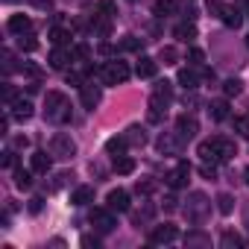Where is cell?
<instances>
[{
    "instance_id": "f5cc1de1",
    "label": "cell",
    "mask_w": 249,
    "mask_h": 249,
    "mask_svg": "<svg viewBox=\"0 0 249 249\" xmlns=\"http://www.w3.org/2000/svg\"><path fill=\"white\" fill-rule=\"evenodd\" d=\"M246 47H249V36H246Z\"/></svg>"
},
{
    "instance_id": "f546056e",
    "label": "cell",
    "mask_w": 249,
    "mask_h": 249,
    "mask_svg": "<svg viewBox=\"0 0 249 249\" xmlns=\"http://www.w3.org/2000/svg\"><path fill=\"white\" fill-rule=\"evenodd\" d=\"M196 153L202 156V161H214V164H217V153H214V144H211V141H202Z\"/></svg>"
},
{
    "instance_id": "7dc6e473",
    "label": "cell",
    "mask_w": 249,
    "mask_h": 249,
    "mask_svg": "<svg viewBox=\"0 0 249 249\" xmlns=\"http://www.w3.org/2000/svg\"><path fill=\"white\" fill-rule=\"evenodd\" d=\"M3 167H9V170H15V167H18V161H15V153H12V150L3 156Z\"/></svg>"
},
{
    "instance_id": "30bf717a",
    "label": "cell",
    "mask_w": 249,
    "mask_h": 249,
    "mask_svg": "<svg viewBox=\"0 0 249 249\" xmlns=\"http://www.w3.org/2000/svg\"><path fill=\"white\" fill-rule=\"evenodd\" d=\"M188 176H191V164H188V161H179V164H176V170H170L164 179H167V185H170V188H182V185L188 182Z\"/></svg>"
},
{
    "instance_id": "6da1fadb",
    "label": "cell",
    "mask_w": 249,
    "mask_h": 249,
    "mask_svg": "<svg viewBox=\"0 0 249 249\" xmlns=\"http://www.w3.org/2000/svg\"><path fill=\"white\" fill-rule=\"evenodd\" d=\"M44 117H47V120H56V123H68V120H71L68 100H65L62 91H47V100H44Z\"/></svg>"
},
{
    "instance_id": "9a60e30c",
    "label": "cell",
    "mask_w": 249,
    "mask_h": 249,
    "mask_svg": "<svg viewBox=\"0 0 249 249\" xmlns=\"http://www.w3.org/2000/svg\"><path fill=\"white\" fill-rule=\"evenodd\" d=\"M30 167H33V173H47L50 170V156L44 150H36L30 156Z\"/></svg>"
},
{
    "instance_id": "2e32d148",
    "label": "cell",
    "mask_w": 249,
    "mask_h": 249,
    "mask_svg": "<svg viewBox=\"0 0 249 249\" xmlns=\"http://www.w3.org/2000/svg\"><path fill=\"white\" fill-rule=\"evenodd\" d=\"M88 202H94V188L91 185H79L71 194V205H88Z\"/></svg>"
},
{
    "instance_id": "e0dca14e",
    "label": "cell",
    "mask_w": 249,
    "mask_h": 249,
    "mask_svg": "<svg viewBox=\"0 0 249 249\" xmlns=\"http://www.w3.org/2000/svg\"><path fill=\"white\" fill-rule=\"evenodd\" d=\"M30 30H33V21H30L27 15H12V18H9V33L24 36V33H30Z\"/></svg>"
},
{
    "instance_id": "ba28073f",
    "label": "cell",
    "mask_w": 249,
    "mask_h": 249,
    "mask_svg": "<svg viewBox=\"0 0 249 249\" xmlns=\"http://www.w3.org/2000/svg\"><path fill=\"white\" fill-rule=\"evenodd\" d=\"M196 132H199L196 117L194 114H179V120H176V135L179 138H194Z\"/></svg>"
},
{
    "instance_id": "e575fe53",
    "label": "cell",
    "mask_w": 249,
    "mask_h": 249,
    "mask_svg": "<svg viewBox=\"0 0 249 249\" xmlns=\"http://www.w3.org/2000/svg\"><path fill=\"white\" fill-rule=\"evenodd\" d=\"M176 59H179L176 47H161V62L164 65H176Z\"/></svg>"
},
{
    "instance_id": "8992f818",
    "label": "cell",
    "mask_w": 249,
    "mask_h": 249,
    "mask_svg": "<svg viewBox=\"0 0 249 249\" xmlns=\"http://www.w3.org/2000/svg\"><path fill=\"white\" fill-rule=\"evenodd\" d=\"M79 100H82V106H85V108H97V106H100V100H103V91H100V85H94V82H85V85L79 88Z\"/></svg>"
},
{
    "instance_id": "816d5d0a",
    "label": "cell",
    "mask_w": 249,
    "mask_h": 249,
    "mask_svg": "<svg viewBox=\"0 0 249 249\" xmlns=\"http://www.w3.org/2000/svg\"><path fill=\"white\" fill-rule=\"evenodd\" d=\"M246 185H249V167H246Z\"/></svg>"
},
{
    "instance_id": "7a4b0ae2",
    "label": "cell",
    "mask_w": 249,
    "mask_h": 249,
    "mask_svg": "<svg viewBox=\"0 0 249 249\" xmlns=\"http://www.w3.org/2000/svg\"><path fill=\"white\" fill-rule=\"evenodd\" d=\"M208 211H211V199H208L202 191L188 194V202H185V217H188L191 223H202V220L208 217Z\"/></svg>"
},
{
    "instance_id": "1f68e13d",
    "label": "cell",
    "mask_w": 249,
    "mask_h": 249,
    "mask_svg": "<svg viewBox=\"0 0 249 249\" xmlns=\"http://www.w3.org/2000/svg\"><path fill=\"white\" fill-rule=\"evenodd\" d=\"M223 91H226V97H237V94L243 91V82H240V79H226Z\"/></svg>"
},
{
    "instance_id": "4316f807",
    "label": "cell",
    "mask_w": 249,
    "mask_h": 249,
    "mask_svg": "<svg viewBox=\"0 0 249 249\" xmlns=\"http://www.w3.org/2000/svg\"><path fill=\"white\" fill-rule=\"evenodd\" d=\"M179 85H185L188 91H194V88L199 85V76H196L194 71H179Z\"/></svg>"
},
{
    "instance_id": "52a82bcc",
    "label": "cell",
    "mask_w": 249,
    "mask_h": 249,
    "mask_svg": "<svg viewBox=\"0 0 249 249\" xmlns=\"http://www.w3.org/2000/svg\"><path fill=\"white\" fill-rule=\"evenodd\" d=\"M176 237H179L176 226L164 223V226H156V229H153V234H150V243H156V246H164V243H173Z\"/></svg>"
},
{
    "instance_id": "7c38bea8",
    "label": "cell",
    "mask_w": 249,
    "mask_h": 249,
    "mask_svg": "<svg viewBox=\"0 0 249 249\" xmlns=\"http://www.w3.org/2000/svg\"><path fill=\"white\" fill-rule=\"evenodd\" d=\"M156 71H159V62H156V59H150V56H141V62L135 65V73H138L141 79H153V76H156Z\"/></svg>"
},
{
    "instance_id": "f1b7e54d",
    "label": "cell",
    "mask_w": 249,
    "mask_h": 249,
    "mask_svg": "<svg viewBox=\"0 0 249 249\" xmlns=\"http://www.w3.org/2000/svg\"><path fill=\"white\" fill-rule=\"evenodd\" d=\"M50 41H53L56 47H65V44H71V33L62 30V27H56V30L50 33Z\"/></svg>"
},
{
    "instance_id": "74e56055",
    "label": "cell",
    "mask_w": 249,
    "mask_h": 249,
    "mask_svg": "<svg viewBox=\"0 0 249 249\" xmlns=\"http://www.w3.org/2000/svg\"><path fill=\"white\" fill-rule=\"evenodd\" d=\"M21 71H24L27 76H33V79H38V76H41V68H38V65H33V62H24V65H21Z\"/></svg>"
},
{
    "instance_id": "ac0fdd59",
    "label": "cell",
    "mask_w": 249,
    "mask_h": 249,
    "mask_svg": "<svg viewBox=\"0 0 249 249\" xmlns=\"http://www.w3.org/2000/svg\"><path fill=\"white\" fill-rule=\"evenodd\" d=\"M71 56H73V53H68L65 47H56V50L50 53V68H53V71H65L68 62H71Z\"/></svg>"
},
{
    "instance_id": "d590c367",
    "label": "cell",
    "mask_w": 249,
    "mask_h": 249,
    "mask_svg": "<svg viewBox=\"0 0 249 249\" xmlns=\"http://www.w3.org/2000/svg\"><path fill=\"white\" fill-rule=\"evenodd\" d=\"M234 129H237V135L249 138V117H237V120H234Z\"/></svg>"
},
{
    "instance_id": "681fc988",
    "label": "cell",
    "mask_w": 249,
    "mask_h": 249,
    "mask_svg": "<svg viewBox=\"0 0 249 249\" xmlns=\"http://www.w3.org/2000/svg\"><path fill=\"white\" fill-rule=\"evenodd\" d=\"M176 208H179V205H176V196H167V199H164V211H176Z\"/></svg>"
},
{
    "instance_id": "b9f144b4",
    "label": "cell",
    "mask_w": 249,
    "mask_h": 249,
    "mask_svg": "<svg viewBox=\"0 0 249 249\" xmlns=\"http://www.w3.org/2000/svg\"><path fill=\"white\" fill-rule=\"evenodd\" d=\"M12 147H15V150H27V147H30V138H27V135H18V138H12Z\"/></svg>"
},
{
    "instance_id": "7bdbcfd3",
    "label": "cell",
    "mask_w": 249,
    "mask_h": 249,
    "mask_svg": "<svg viewBox=\"0 0 249 249\" xmlns=\"http://www.w3.org/2000/svg\"><path fill=\"white\" fill-rule=\"evenodd\" d=\"M199 173H202V176H205V179H214V176H217V170H214V161H211V164H208V161H205V164H202V167H199Z\"/></svg>"
},
{
    "instance_id": "f6af8a7d",
    "label": "cell",
    "mask_w": 249,
    "mask_h": 249,
    "mask_svg": "<svg viewBox=\"0 0 249 249\" xmlns=\"http://www.w3.org/2000/svg\"><path fill=\"white\" fill-rule=\"evenodd\" d=\"M41 208H44V199H41V196H33V199H30V214H38Z\"/></svg>"
},
{
    "instance_id": "8d00e7d4",
    "label": "cell",
    "mask_w": 249,
    "mask_h": 249,
    "mask_svg": "<svg viewBox=\"0 0 249 249\" xmlns=\"http://www.w3.org/2000/svg\"><path fill=\"white\" fill-rule=\"evenodd\" d=\"M21 50H27V53H33V50H38V41H36L33 36H21Z\"/></svg>"
},
{
    "instance_id": "60d3db41",
    "label": "cell",
    "mask_w": 249,
    "mask_h": 249,
    "mask_svg": "<svg viewBox=\"0 0 249 249\" xmlns=\"http://www.w3.org/2000/svg\"><path fill=\"white\" fill-rule=\"evenodd\" d=\"M188 59H191L194 65H202V59H205V56H202V50H196V47H191V50H188Z\"/></svg>"
},
{
    "instance_id": "bcb514c9",
    "label": "cell",
    "mask_w": 249,
    "mask_h": 249,
    "mask_svg": "<svg viewBox=\"0 0 249 249\" xmlns=\"http://www.w3.org/2000/svg\"><path fill=\"white\" fill-rule=\"evenodd\" d=\"M73 56H76V59H88V56H91V50H88L85 44H76V47H73Z\"/></svg>"
},
{
    "instance_id": "4fadbf2b",
    "label": "cell",
    "mask_w": 249,
    "mask_h": 249,
    "mask_svg": "<svg viewBox=\"0 0 249 249\" xmlns=\"http://www.w3.org/2000/svg\"><path fill=\"white\" fill-rule=\"evenodd\" d=\"M12 117H18V120H30V117H33V103L24 100V97H15V100H12Z\"/></svg>"
},
{
    "instance_id": "ee69618b",
    "label": "cell",
    "mask_w": 249,
    "mask_h": 249,
    "mask_svg": "<svg viewBox=\"0 0 249 249\" xmlns=\"http://www.w3.org/2000/svg\"><path fill=\"white\" fill-rule=\"evenodd\" d=\"M135 191L147 196V194H153V191H156V185H153V182H138V185H135Z\"/></svg>"
},
{
    "instance_id": "d4e9b609",
    "label": "cell",
    "mask_w": 249,
    "mask_h": 249,
    "mask_svg": "<svg viewBox=\"0 0 249 249\" xmlns=\"http://www.w3.org/2000/svg\"><path fill=\"white\" fill-rule=\"evenodd\" d=\"M185 246H188V249H191V246H211V237L202 234V231H191V234L185 237Z\"/></svg>"
},
{
    "instance_id": "83f0119b",
    "label": "cell",
    "mask_w": 249,
    "mask_h": 249,
    "mask_svg": "<svg viewBox=\"0 0 249 249\" xmlns=\"http://www.w3.org/2000/svg\"><path fill=\"white\" fill-rule=\"evenodd\" d=\"M173 9H176V3H173V0H159V3L153 6V15H156V18H167Z\"/></svg>"
},
{
    "instance_id": "cb8c5ba5",
    "label": "cell",
    "mask_w": 249,
    "mask_h": 249,
    "mask_svg": "<svg viewBox=\"0 0 249 249\" xmlns=\"http://www.w3.org/2000/svg\"><path fill=\"white\" fill-rule=\"evenodd\" d=\"M15 188H21V191H27L30 185H33V173L30 170H24V167H15Z\"/></svg>"
},
{
    "instance_id": "9c48e42d",
    "label": "cell",
    "mask_w": 249,
    "mask_h": 249,
    "mask_svg": "<svg viewBox=\"0 0 249 249\" xmlns=\"http://www.w3.org/2000/svg\"><path fill=\"white\" fill-rule=\"evenodd\" d=\"M211 144H214L217 161H229V159H234V156H237V147H234V141H229V138H214Z\"/></svg>"
},
{
    "instance_id": "5b68a950",
    "label": "cell",
    "mask_w": 249,
    "mask_h": 249,
    "mask_svg": "<svg viewBox=\"0 0 249 249\" xmlns=\"http://www.w3.org/2000/svg\"><path fill=\"white\" fill-rule=\"evenodd\" d=\"M91 226L97 229V231H111L114 226H117V220H114V211L111 208H94L91 211Z\"/></svg>"
},
{
    "instance_id": "d6986e66",
    "label": "cell",
    "mask_w": 249,
    "mask_h": 249,
    "mask_svg": "<svg viewBox=\"0 0 249 249\" xmlns=\"http://www.w3.org/2000/svg\"><path fill=\"white\" fill-rule=\"evenodd\" d=\"M220 18H223V24H226V27H234V30L243 24V18H240V9H234V6H223Z\"/></svg>"
},
{
    "instance_id": "836d02e7",
    "label": "cell",
    "mask_w": 249,
    "mask_h": 249,
    "mask_svg": "<svg viewBox=\"0 0 249 249\" xmlns=\"http://www.w3.org/2000/svg\"><path fill=\"white\" fill-rule=\"evenodd\" d=\"M97 12H100V15H106V18H111V15L117 12V6L111 3V0H100V3H97Z\"/></svg>"
},
{
    "instance_id": "c3c4849f",
    "label": "cell",
    "mask_w": 249,
    "mask_h": 249,
    "mask_svg": "<svg viewBox=\"0 0 249 249\" xmlns=\"http://www.w3.org/2000/svg\"><path fill=\"white\" fill-rule=\"evenodd\" d=\"M3 100H6V103H12V100H15V88H12L9 82H3Z\"/></svg>"
},
{
    "instance_id": "44dd1931",
    "label": "cell",
    "mask_w": 249,
    "mask_h": 249,
    "mask_svg": "<svg viewBox=\"0 0 249 249\" xmlns=\"http://www.w3.org/2000/svg\"><path fill=\"white\" fill-rule=\"evenodd\" d=\"M126 141H129L132 147H144V144H147V132H144L141 126H129V129H126Z\"/></svg>"
},
{
    "instance_id": "ab89813d",
    "label": "cell",
    "mask_w": 249,
    "mask_h": 249,
    "mask_svg": "<svg viewBox=\"0 0 249 249\" xmlns=\"http://www.w3.org/2000/svg\"><path fill=\"white\" fill-rule=\"evenodd\" d=\"M141 47V41L135 38V36H126V38H123V50H138Z\"/></svg>"
},
{
    "instance_id": "484cf974",
    "label": "cell",
    "mask_w": 249,
    "mask_h": 249,
    "mask_svg": "<svg viewBox=\"0 0 249 249\" xmlns=\"http://www.w3.org/2000/svg\"><path fill=\"white\" fill-rule=\"evenodd\" d=\"M220 246H223V249H234V246H246V240H243L240 234H234V231H226V234L220 237Z\"/></svg>"
},
{
    "instance_id": "8fae6325",
    "label": "cell",
    "mask_w": 249,
    "mask_h": 249,
    "mask_svg": "<svg viewBox=\"0 0 249 249\" xmlns=\"http://www.w3.org/2000/svg\"><path fill=\"white\" fill-rule=\"evenodd\" d=\"M108 208L111 211H129V194L123 191V188H117V191H108Z\"/></svg>"
},
{
    "instance_id": "5bb4252c",
    "label": "cell",
    "mask_w": 249,
    "mask_h": 249,
    "mask_svg": "<svg viewBox=\"0 0 249 249\" xmlns=\"http://www.w3.org/2000/svg\"><path fill=\"white\" fill-rule=\"evenodd\" d=\"M126 147H129L126 135H114V138H108V141H106V153H108V156H114V159L126 153Z\"/></svg>"
},
{
    "instance_id": "7402d4cb",
    "label": "cell",
    "mask_w": 249,
    "mask_h": 249,
    "mask_svg": "<svg viewBox=\"0 0 249 249\" xmlns=\"http://www.w3.org/2000/svg\"><path fill=\"white\" fill-rule=\"evenodd\" d=\"M173 36H176L179 41H194V38H196V27H194V24H179V27L173 30Z\"/></svg>"
},
{
    "instance_id": "4dcf8cb0",
    "label": "cell",
    "mask_w": 249,
    "mask_h": 249,
    "mask_svg": "<svg viewBox=\"0 0 249 249\" xmlns=\"http://www.w3.org/2000/svg\"><path fill=\"white\" fill-rule=\"evenodd\" d=\"M231 208H234V199H231L229 194H220V196H217V211H220V214H231Z\"/></svg>"
},
{
    "instance_id": "f35d334b",
    "label": "cell",
    "mask_w": 249,
    "mask_h": 249,
    "mask_svg": "<svg viewBox=\"0 0 249 249\" xmlns=\"http://www.w3.org/2000/svg\"><path fill=\"white\" fill-rule=\"evenodd\" d=\"M71 179H73L71 173H59V176H56V182H53V191H59V188H65V185H68Z\"/></svg>"
},
{
    "instance_id": "d6a6232c",
    "label": "cell",
    "mask_w": 249,
    "mask_h": 249,
    "mask_svg": "<svg viewBox=\"0 0 249 249\" xmlns=\"http://www.w3.org/2000/svg\"><path fill=\"white\" fill-rule=\"evenodd\" d=\"M159 150H161V153H176V138L161 135V138H159Z\"/></svg>"
},
{
    "instance_id": "f907efd6",
    "label": "cell",
    "mask_w": 249,
    "mask_h": 249,
    "mask_svg": "<svg viewBox=\"0 0 249 249\" xmlns=\"http://www.w3.org/2000/svg\"><path fill=\"white\" fill-rule=\"evenodd\" d=\"M82 246H94V249H97V246H100V240H97V237H91V234H85V237H82Z\"/></svg>"
},
{
    "instance_id": "3957f363",
    "label": "cell",
    "mask_w": 249,
    "mask_h": 249,
    "mask_svg": "<svg viewBox=\"0 0 249 249\" xmlns=\"http://www.w3.org/2000/svg\"><path fill=\"white\" fill-rule=\"evenodd\" d=\"M100 76H103V82H106V85L126 82V79H129V65H126V62H120V59L106 62V65L100 68Z\"/></svg>"
},
{
    "instance_id": "277c9868",
    "label": "cell",
    "mask_w": 249,
    "mask_h": 249,
    "mask_svg": "<svg viewBox=\"0 0 249 249\" xmlns=\"http://www.w3.org/2000/svg\"><path fill=\"white\" fill-rule=\"evenodd\" d=\"M73 153H76V144H73V138L71 135H53V141H50V156L53 159H73Z\"/></svg>"
},
{
    "instance_id": "603a6c76",
    "label": "cell",
    "mask_w": 249,
    "mask_h": 249,
    "mask_svg": "<svg viewBox=\"0 0 249 249\" xmlns=\"http://www.w3.org/2000/svg\"><path fill=\"white\" fill-rule=\"evenodd\" d=\"M208 111H211L214 120H226V117H229V103H226V100H214V103L208 106Z\"/></svg>"
},
{
    "instance_id": "ffe728a7",
    "label": "cell",
    "mask_w": 249,
    "mask_h": 249,
    "mask_svg": "<svg viewBox=\"0 0 249 249\" xmlns=\"http://www.w3.org/2000/svg\"><path fill=\"white\" fill-rule=\"evenodd\" d=\"M132 170H135V159H129V156H117V159H114V173L129 176Z\"/></svg>"
}]
</instances>
